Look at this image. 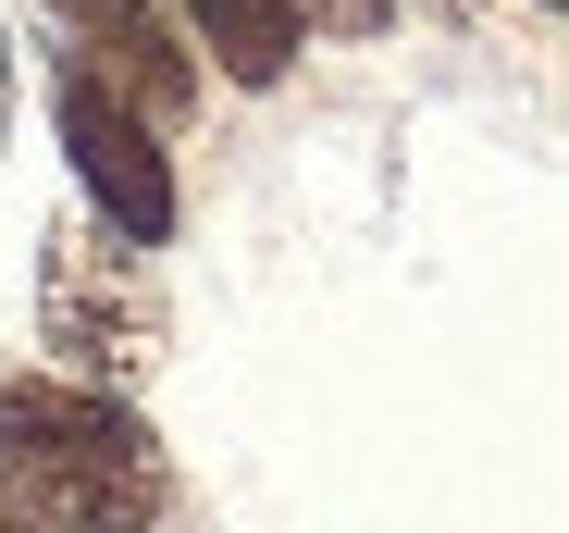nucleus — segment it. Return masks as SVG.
<instances>
[{
  "mask_svg": "<svg viewBox=\"0 0 569 533\" xmlns=\"http://www.w3.org/2000/svg\"><path fill=\"white\" fill-rule=\"evenodd\" d=\"M0 137H13V38H0Z\"/></svg>",
  "mask_w": 569,
  "mask_h": 533,
  "instance_id": "0eeeda50",
  "label": "nucleus"
},
{
  "mask_svg": "<svg viewBox=\"0 0 569 533\" xmlns=\"http://www.w3.org/2000/svg\"><path fill=\"white\" fill-rule=\"evenodd\" d=\"M0 509L38 533H149L161 447L112 385H0Z\"/></svg>",
  "mask_w": 569,
  "mask_h": 533,
  "instance_id": "f257e3e1",
  "label": "nucleus"
},
{
  "mask_svg": "<svg viewBox=\"0 0 569 533\" xmlns=\"http://www.w3.org/2000/svg\"><path fill=\"white\" fill-rule=\"evenodd\" d=\"M38 347H62L74 385H137L161 361L149 248L112 236V224H50V248H38Z\"/></svg>",
  "mask_w": 569,
  "mask_h": 533,
  "instance_id": "f03ea898",
  "label": "nucleus"
},
{
  "mask_svg": "<svg viewBox=\"0 0 569 533\" xmlns=\"http://www.w3.org/2000/svg\"><path fill=\"white\" fill-rule=\"evenodd\" d=\"M298 13H310V26H335V38H371V26L397 13V0H298Z\"/></svg>",
  "mask_w": 569,
  "mask_h": 533,
  "instance_id": "423d86ee",
  "label": "nucleus"
},
{
  "mask_svg": "<svg viewBox=\"0 0 569 533\" xmlns=\"http://www.w3.org/2000/svg\"><path fill=\"white\" fill-rule=\"evenodd\" d=\"M62 50L87 87H112L137 125H173L199 100V50L161 26V0H62Z\"/></svg>",
  "mask_w": 569,
  "mask_h": 533,
  "instance_id": "20e7f679",
  "label": "nucleus"
},
{
  "mask_svg": "<svg viewBox=\"0 0 569 533\" xmlns=\"http://www.w3.org/2000/svg\"><path fill=\"white\" fill-rule=\"evenodd\" d=\"M0 533H38V521H13V509H0Z\"/></svg>",
  "mask_w": 569,
  "mask_h": 533,
  "instance_id": "1a4fd4ad",
  "label": "nucleus"
},
{
  "mask_svg": "<svg viewBox=\"0 0 569 533\" xmlns=\"http://www.w3.org/2000/svg\"><path fill=\"white\" fill-rule=\"evenodd\" d=\"M421 13H470V0H421Z\"/></svg>",
  "mask_w": 569,
  "mask_h": 533,
  "instance_id": "6e6552de",
  "label": "nucleus"
},
{
  "mask_svg": "<svg viewBox=\"0 0 569 533\" xmlns=\"http://www.w3.org/2000/svg\"><path fill=\"white\" fill-rule=\"evenodd\" d=\"M186 13V38H211V62L236 75V87H284V62L310 50V13L298 0H173Z\"/></svg>",
  "mask_w": 569,
  "mask_h": 533,
  "instance_id": "39448f33",
  "label": "nucleus"
},
{
  "mask_svg": "<svg viewBox=\"0 0 569 533\" xmlns=\"http://www.w3.org/2000/svg\"><path fill=\"white\" fill-rule=\"evenodd\" d=\"M62 149H74V187L112 211V236H137V248L173 236V161H161V137L112 100V87L62 75Z\"/></svg>",
  "mask_w": 569,
  "mask_h": 533,
  "instance_id": "7ed1b4c3",
  "label": "nucleus"
}]
</instances>
